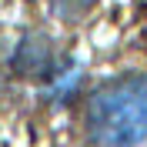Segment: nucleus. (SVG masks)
<instances>
[{
  "mask_svg": "<svg viewBox=\"0 0 147 147\" xmlns=\"http://www.w3.org/2000/svg\"><path fill=\"white\" fill-rule=\"evenodd\" d=\"M87 137L97 147H137L147 140V74L107 80L84 110Z\"/></svg>",
  "mask_w": 147,
  "mask_h": 147,
  "instance_id": "nucleus-1",
  "label": "nucleus"
},
{
  "mask_svg": "<svg viewBox=\"0 0 147 147\" xmlns=\"http://www.w3.org/2000/svg\"><path fill=\"white\" fill-rule=\"evenodd\" d=\"M13 70L24 77H54V47L40 34L24 37V44L13 54Z\"/></svg>",
  "mask_w": 147,
  "mask_h": 147,
  "instance_id": "nucleus-2",
  "label": "nucleus"
},
{
  "mask_svg": "<svg viewBox=\"0 0 147 147\" xmlns=\"http://www.w3.org/2000/svg\"><path fill=\"white\" fill-rule=\"evenodd\" d=\"M90 3L94 0H54V10L60 13V17H67V20H77Z\"/></svg>",
  "mask_w": 147,
  "mask_h": 147,
  "instance_id": "nucleus-3",
  "label": "nucleus"
}]
</instances>
